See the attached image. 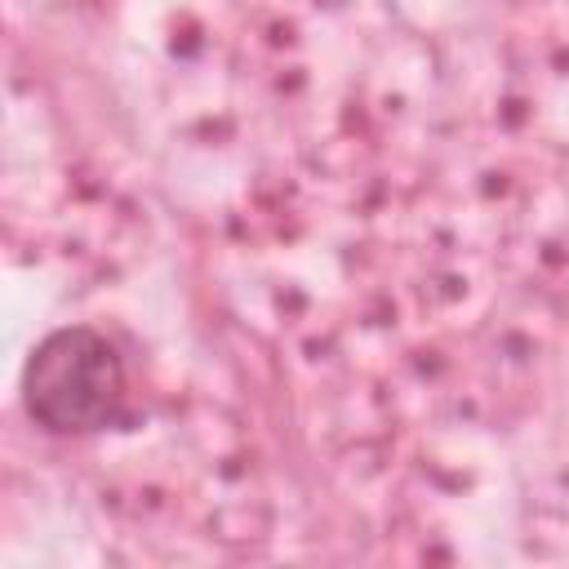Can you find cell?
<instances>
[{
    "label": "cell",
    "mask_w": 569,
    "mask_h": 569,
    "mask_svg": "<svg viewBox=\"0 0 569 569\" xmlns=\"http://www.w3.org/2000/svg\"><path fill=\"white\" fill-rule=\"evenodd\" d=\"M27 413L44 431H98L120 418L124 365L107 333L89 325L53 329L22 373Z\"/></svg>",
    "instance_id": "cell-1"
}]
</instances>
